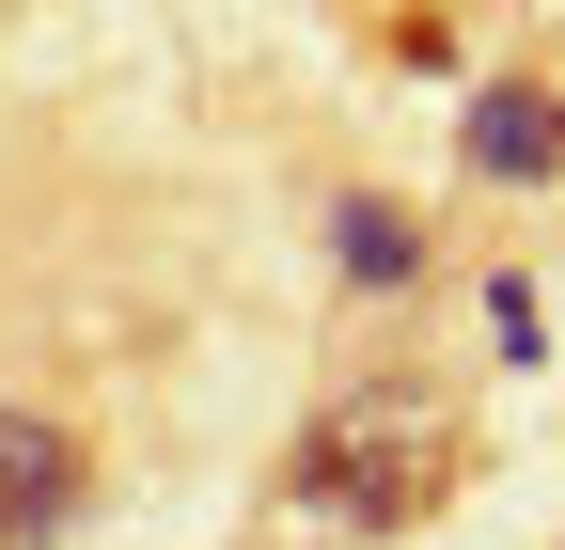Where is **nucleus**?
I'll return each instance as SVG.
<instances>
[{
  "label": "nucleus",
  "mask_w": 565,
  "mask_h": 550,
  "mask_svg": "<svg viewBox=\"0 0 565 550\" xmlns=\"http://www.w3.org/2000/svg\"><path fill=\"white\" fill-rule=\"evenodd\" d=\"M456 158H471L487 189H534V173H565V95H534V80H487V95H471V126H456Z\"/></svg>",
  "instance_id": "obj_3"
},
{
  "label": "nucleus",
  "mask_w": 565,
  "mask_h": 550,
  "mask_svg": "<svg viewBox=\"0 0 565 550\" xmlns=\"http://www.w3.org/2000/svg\"><path fill=\"white\" fill-rule=\"evenodd\" d=\"M79 504H95V441L63 409H0V550L79 535Z\"/></svg>",
  "instance_id": "obj_2"
},
{
  "label": "nucleus",
  "mask_w": 565,
  "mask_h": 550,
  "mask_svg": "<svg viewBox=\"0 0 565 550\" xmlns=\"http://www.w3.org/2000/svg\"><path fill=\"white\" fill-rule=\"evenodd\" d=\"M456 472H471V441L424 378H345L299 425V456H282V504L330 519V535H408V519L456 504Z\"/></svg>",
  "instance_id": "obj_1"
},
{
  "label": "nucleus",
  "mask_w": 565,
  "mask_h": 550,
  "mask_svg": "<svg viewBox=\"0 0 565 550\" xmlns=\"http://www.w3.org/2000/svg\"><path fill=\"white\" fill-rule=\"evenodd\" d=\"M330 267H345L362 299H377V284L408 299V284H424V221H408V204H377V189H345V204H330Z\"/></svg>",
  "instance_id": "obj_4"
}]
</instances>
